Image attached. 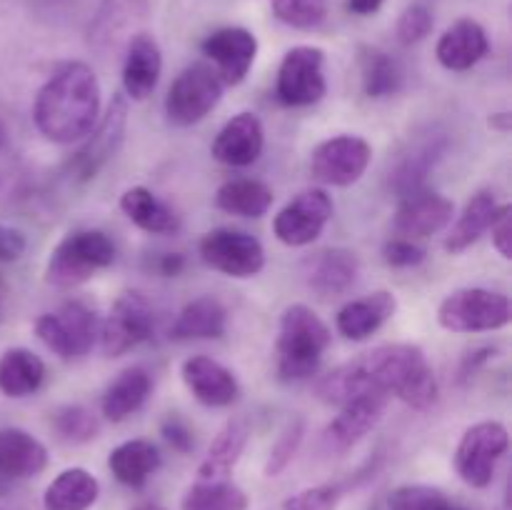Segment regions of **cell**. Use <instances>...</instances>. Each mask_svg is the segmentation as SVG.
I'll return each instance as SVG.
<instances>
[{
	"mask_svg": "<svg viewBox=\"0 0 512 510\" xmlns=\"http://www.w3.org/2000/svg\"><path fill=\"white\" fill-rule=\"evenodd\" d=\"M315 395L335 408L365 395H385L413 410H428L438 403L440 385L420 345L385 343L323 375Z\"/></svg>",
	"mask_w": 512,
	"mask_h": 510,
	"instance_id": "1",
	"label": "cell"
},
{
	"mask_svg": "<svg viewBox=\"0 0 512 510\" xmlns=\"http://www.w3.org/2000/svg\"><path fill=\"white\" fill-rule=\"evenodd\" d=\"M100 115V83L83 60L58 65L40 85L33 103V123L50 143L68 145L83 140Z\"/></svg>",
	"mask_w": 512,
	"mask_h": 510,
	"instance_id": "2",
	"label": "cell"
},
{
	"mask_svg": "<svg viewBox=\"0 0 512 510\" xmlns=\"http://www.w3.org/2000/svg\"><path fill=\"white\" fill-rule=\"evenodd\" d=\"M330 328L310 305L293 303L280 315L275 340V370L285 383H300L318 373L325 350L330 348Z\"/></svg>",
	"mask_w": 512,
	"mask_h": 510,
	"instance_id": "3",
	"label": "cell"
},
{
	"mask_svg": "<svg viewBox=\"0 0 512 510\" xmlns=\"http://www.w3.org/2000/svg\"><path fill=\"white\" fill-rule=\"evenodd\" d=\"M115 263V243L103 230L80 228L65 235L45 263V283L73 290Z\"/></svg>",
	"mask_w": 512,
	"mask_h": 510,
	"instance_id": "4",
	"label": "cell"
},
{
	"mask_svg": "<svg viewBox=\"0 0 512 510\" xmlns=\"http://www.w3.org/2000/svg\"><path fill=\"white\" fill-rule=\"evenodd\" d=\"M510 320V298L498 290L460 288L438 305V323L450 333H493L508 328Z\"/></svg>",
	"mask_w": 512,
	"mask_h": 510,
	"instance_id": "5",
	"label": "cell"
},
{
	"mask_svg": "<svg viewBox=\"0 0 512 510\" xmlns=\"http://www.w3.org/2000/svg\"><path fill=\"white\" fill-rule=\"evenodd\" d=\"M510 448V433L498 420L470 425L455 448V470L470 488H488Z\"/></svg>",
	"mask_w": 512,
	"mask_h": 510,
	"instance_id": "6",
	"label": "cell"
},
{
	"mask_svg": "<svg viewBox=\"0 0 512 510\" xmlns=\"http://www.w3.org/2000/svg\"><path fill=\"white\" fill-rule=\"evenodd\" d=\"M223 80L208 63H193L180 70L165 95V115L178 128H190L208 118L223 98Z\"/></svg>",
	"mask_w": 512,
	"mask_h": 510,
	"instance_id": "7",
	"label": "cell"
},
{
	"mask_svg": "<svg viewBox=\"0 0 512 510\" xmlns=\"http://www.w3.org/2000/svg\"><path fill=\"white\" fill-rule=\"evenodd\" d=\"M98 318L80 300H68L55 313H43L35 320V335L45 348L63 360L83 358L98 340Z\"/></svg>",
	"mask_w": 512,
	"mask_h": 510,
	"instance_id": "8",
	"label": "cell"
},
{
	"mask_svg": "<svg viewBox=\"0 0 512 510\" xmlns=\"http://www.w3.org/2000/svg\"><path fill=\"white\" fill-rule=\"evenodd\" d=\"M125 128H128V98L118 93L108 103L103 120L95 123V128L83 138V148L70 158L68 175L73 183H90L115 158L123 145Z\"/></svg>",
	"mask_w": 512,
	"mask_h": 510,
	"instance_id": "9",
	"label": "cell"
},
{
	"mask_svg": "<svg viewBox=\"0 0 512 510\" xmlns=\"http://www.w3.org/2000/svg\"><path fill=\"white\" fill-rule=\"evenodd\" d=\"M328 93L325 53L315 45H298L288 50L275 78V95L288 108H308Z\"/></svg>",
	"mask_w": 512,
	"mask_h": 510,
	"instance_id": "10",
	"label": "cell"
},
{
	"mask_svg": "<svg viewBox=\"0 0 512 510\" xmlns=\"http://www.w3.org/2000/svg\"><path fill=\"white\" fill-rule=\"evenodd\" d=\"M198 253L208 268L228 278H255L265 268V248L255 235L235 228H215L200 238Z\"/></svg>",
	"mask_w": 512,
	"mask_h": 510,
	"instance_id": "11",
	"label": "cell"
},
{
	"mask_svg": "<svg viewBox=\"0 0 512 510\" xmlns=\"http://www.w3.org/2000/svg\"><path fill=\"white\" fill-rule=\"evenodd\" d=\"M153 308L138 290H128L113 303L110 313L98 328L100 348L108 358H120L143 345L153 335Z\"/></svg>",
	"mask_w": 512,
	"mask_h": 510,
	"instance_id": "12",
	"label": "cell"
},
{
	"mask_svg": "<svg viewBox=\"0 0 512 510\" xmlns=\"http://www.w3.org/2000/svg\"><path fill=\"white\" fill-rule=\"evenodd\" d=\"M373 148L360 135H335L323 140L310 155V173L318 183L333 188L355 185L368 170Z\"/></svg>",
	"mask_w": 512,
	"mask_h": 510,
	"instance_id": "13",
	"label": "cell"
},
{
	"mask_svg": "<svg viewBox=\"0 0 512 510\" xmlns=\"http://www.w3.org/2000/svg\"><path fill=\"white\" fill-rule=\"evenodd\" d=\"M333 210V198L325 190H303L273 218L275 238L290 248H305L323 235Z\"/></svg>",
	"mask_w": 512,
	"mask_h": 510,
	"instance_id": "14",
	"label": "cell"
},
{
	"mask_svg": "<svg viewBox=\"0 0 512 510\" xmlns=\"http://www.w3.org/2000/svg\"><path fill=\"white\" fill-rule=\"evenodd\" d=\"M200 48L205 58L213 63V70L223 80V85L243 83L258 58V38L240 25L213 30Z\"/></svg>",
	"mask_w": 512,
	"mask_h": 510,
	"instance_id": "15",
	"label": "cell"
},
{
	"mask_svg": "<svg viewBox=\"0 0 512 510\" xmlns=\"http://www.w3.org/2000/svg\"><path fill=\"white\" fill-rule=\"evenodd\" d=\"M453 213V200L435 193V190L423 188L418 193H410L405 198H400L398 210H395L393 228L400 238L423 240L440 233L453 220Z\"/></svg>",
	"mask_w": 512,
	"mask_h": 510,
	"instance_id": "16",
	"label": "cell"
},
{
	"mask_svg": "<svg viewBox=\"0 0 512 510\" xmlns=\"http://www.w3.org/2000/svg\"><path fill=\"white\" fill-rule=\"evenodd\" d=\"M265 128L255 113H238L218 130L210 153L218 163L230 168H248L263 155Z\"/></svg>",
	"mask_w": 512,
	"mask_h": 510,
	"instance_id": "17",
	"label": "cell"
},
{
	"mask_svg": "<svg viewBox=\"0 0 512 510\" xmlns=\"http://www.w3.org/2000/svg\"><path fill=\"white\" fill-rule=\"evenodd\" d=\"M388 400L390 398H385V395H365V398L340 405L338 415L325 428V445L333 453H348V450H353L383 420Z\"/></svg>",
	"mask_w": 512,
	"mask_h": 510,
	"instance_id": "18",
	"label": "cell"
},
{
	"mask_svg": "<svg viewBox=\"0 0 512 510\" xmlns=\"http://www.w3.org/2000/svg\"><path fill=\"white\" fill-rule=\"evenodd\" d=\"M180 375L193 398L205 408H228L240 395V383L233 370L208 355H193L185 360Z\"/></svg>",
	"mask_w": 512,
	"mask_h": 510,
	"instance_id": "19",
	"label": "cell"
},
{
	"mask_svg": "<svg viewBox=\"0 0 512 510\" xmlns=\"http://www.w3.org/2000/svg\"><path fill=\"white\" fill-rule=\"evenodd\" d=\"M48 468V448L20 428L0 430V493Z\"/></svg>",
	"mask_w": 512,
	"mask_h": 510,
	"instance_id": "20",
	"label": "cell"
},
{
	"mask_svg": "<svg viewBox=\"0 0 512 510\" xmlns=\"http://www.w3.org/2000/svg\"><path fill=\"white\" fill-rule=\"evenodd\" d=\"M360 275V260L348 248H323L303 260V278L320 298L343 295Z\"/></svg>",
	"mask_w": 512,
	"mask_h": 510,
	"instance_id": "21",
	"label": "cell"
},
{
	"mask_svg": "<svg viewBox=\"0 0 512 510\" xmlns=\"http://www.w3.org/2000/svg\"><path fill=\"white\" fill-rule=\"evenodd\" d=\"M163 73V53L158 40L150 33H138L130 38L123 60V93L130 100H145L158 88Z\"/></svg>",
	"mask_w": 512,
	"mask_h": 510,
	"instance_id": "22",
	"label": "cell"
},
{
	"mask_svg": "<svg viewBox=\"0 0 512 510\" xmlns=\"http://www.w3.org/2000/svg\"><path fill=\"white\" fill-rule=\"evenodd\" d=\"M488 50L490 43L483 25L473 18H460L440 35L435 55L445 70L465 73V70L475 68L488 55Z\"/></svg>",
	"mask_w": 512,
	"mask_h": 510,
	"instance_id": "23",
	"label": "cell"
},
{
	"mask_svg": "<svg viewBox=\"0 0 512 510\" xmlns=\"http://www.w3.org/2000/svg\"><path fill=\"white\" fill-rule=\"evenodd\" d=\"M398 310V298L390 290H375L365 298L350 300L335 315V328L348 340H368Z\"/></svg>",
	"mask_w": 512,
	"mask_h": 510,
	"instance_id": "24",
	"label": "cell"
},
{
	"mask_svg": "<svg viewBox=\"0 0 512 510\" xmlns=\"http://www.w3.org/2000/svg\"><path fill=\"white\" fill-rule=\"evenodd\" d=\"M150 390H153V378L143 365H130L120 370L118 378L105 388L103 400H100L103 418L110 423H123L143 408L145 400L150 398Z\"/></svg>",
	"mask_w": 512,
	"mask_h": 510,
	"instance_id": "25",
	"label": "cell"
},
{
	"mask_svg": "<svg viewBox=\"0 0 512 510\" xmlns=\"http://www.w3.org/2000/svg\"><path fill=\"white\" fill-rule=\"evenodd\" d=\"M228 330V310L213 295H203L185 305L170 325V338L188 340H218Z\"/></svg>",
	"mask_w": 512,
	"mask_h": 510,
	"instance_id": "26",
	"label": "cell"
},
{
	"mask_svg": "<svg viewBox=\"0 0 512 510\" xmlns=\"http://www.w3.org/2000/svg\"><path fill=\"white\" fill-rule=\"evenodd\" d=\"M443 153V135H428V138L420 140L418 145H413V148L395 163V168L390 170V188L398 193V198H405V195L423 190L425 180L433 173L435 165L440 163Z\"/></svg>",
	"mask_w": 512,
	"mask_h": 510,
	"instance_id": "27",
	"label": "cell"
},
{
	"mask_svg": "<svg viewBox=\"0 0 512 510\" xmlns=\"http://www.w3.org/2000/svg\"><path fill=\"white\" fill-rule=\"evenodd\" d=\"M120 210L133 225L150 235L178 233L180 215L145 185H133L120 195Z\"/></svg>",
	"mask_w": 512,
	"mask_h": 510,
	"instance_id": "28",
	"label": "cell"
},
{
	"mask_svg": "<svg viewBox=\"0 0 512 510\" xmlns=\"http://www.w3.org/2000/svg\"><path fill=\"white\" fill-rule=\"evenodd\" d=\"M160 463H163V458H160L158 445L143 438L125 440L108 455L110 473L125 488H143L158 473Z\"/></svg>",
	"mask_w": 512,
	"mask_h": 510,
	"instance_id": "29",
	"label": "cell"
},
{
	"mask_svg": "<svg viewBox=\"0 0 512 510\" xmlns=\"http://www.w3.org/2000/svg\"><path fill=\"white\" fill-rule=\"evenodd\" d=\"M100 483L85 468H68L53 478L43 493L45 510H90L98 503Z\"/></svg>",
	"mask_w": 512,
	"mask_h": 510,
	"instance_id": "30",
	"label": "cell"
},
{
	"mask_svg": "<svg viewBox=\"0 0 512 510\" xmlns=\"http://www.w3.org/2000/svg\"><path fill=\"white\" fill-rule=\"evenodd\" d=\"M45 380V363L28 348H8L0 355V393L8 398H28Z\"/></svg>",
	"mask_w": 512,
	"mask_h": 510,
	"instance_id": "31",
	"label": "cell"
},
{
	"mask_svg": "<svg viewBox=\"0 0 512 510\" xmlns=\"http://www.w3.org/2000/svg\"><path fill=\"white\" fill-rule=\"evenodd\" d=\"M245 445H248V425L243 420H228L210 443L198 468V480H228Z\"/></svg>",
	"mask_w": 512,
	"mask_h": 510,
	"instance_id": "32",
	"label": "cell"
},
{
	"mask_svg": "<svg viewBox=\"0 0 512 510\" xmlns=\"http://www.w3.org/2000/svg\"><path fill=\"white\" fill-rule=\"evenodd\" d=\"M498 208H500L498 198H495L490 190H480V193H475L473 198L468 200L463 213H460L458 223L453 225V230H450L448 238H445L443 243L445 250L458 255L463 253V250H468L470 245L478 243V240L483 238V233H488Z\"/></svg>",
	"mask_w": 512,
	"mask_h": 510,
	"instance_id": "33",
	"label": "cell"
},
{
	"mask_svg": "<svg viewBox=\"0 0 512 510\" xmlns=\"http://www.w3.org/2000/svg\"><path fill=\"white\" fill-rule=\"evenodd\" d=\"M275 193L268 183L255 178L225 180L215 193V205L238 218H260L273 205Z\"/></svg>",
	"mask_w": 512,
	"mask_h": 510,
	"instance_id": "34",
	"label": "cell"
},
{
	"mask_svg": "<svg viewBox=\"0 0 512 510\" xmlns=\"http://www.w3.org/2000/svg\"><path fill=\"white\" fill-rule=\"evenodd\" d=\"M360 78H363V90L368 98L383 100L393 98L403 88V65L398 58L378 48H363L360 53Z\"/></svg>",
	"mask_w": 512,
	"mask_h": 510,
	"instance_id": "35",
	"label": "cell"
},
{
	"mask_svg": "<svg viewBox=\"0 0 512 510\" xmlns=\"http://www.w3.org/2000/svg\"><path fill=\"white\" fill-rule=\"evenodd\" d=\"M248 505V493L230 480H198L180 500L183 510H248Z\"/></svg>",
	"mask_w": 512,
	"mask_h": 510,
	"instance_id": "36",
	"label": "cell"
},
{
	"mask_svg": "<svg viewBox=\"0 0 512 510\" xmlns=\"http://www.w3.org/2000/svg\"><path fill=\"white\" fill-rule=\"evenodd\" d=\"M390 510H470L433 485H400L388 498Z\"/></svg>",
	"mask_w": 512,
	"mask_h": 510,
	"instance_id": "37",
	"label": "cell"
},
{
	"mask_svg": "<svg viewBox=\"0 0 512 510\" xmlns=\"http://www.w3.org/2000/svg\"><path fill=\"white\" fill-rule=\"evenodd\" d=\"M270 8L280 23L298 30H313L323 25L328 0H270Z\"/></svg>",
	"mask_w": 512,
	"mask_h": 510,
	"instance_id": "38",
	"label": "cell"
},
{
	"mask_svg": "<svg viewBox=\"0 0 512 510\" xmlns=\"http://www.w3.org/2000/svg\"><path fill=\"white\" fill-rule=\"evenodd\" d=\"M53 428L65 443H88L98 435V418L83 405H65L53 415Z\"/></svg>",
	"mask_w": 512,
	"mask_h": 510,
	"instance_id": "39",
	"label": "cell"
},
{
	"mask_svg": "<svg viewBox=\"0 0 512 510\" xmlns=\"http://www.w3.org/2000/svg\"><path fill=\"white\" fill-rule=\"evenodd\" d=\"M303 438H305V420L303 418L288 420L285 428L280 430L278 440L273 443V448H270L268 460H265V475H268V478H275V475H280L290 463H293L300 445H303Z\"/></svg>",
	"mask_w": 512,
	"mask_h": 510,
	"instance_id": "40",
	"label": "cell"
},
{
	"mask_svg": "<svg viewBox=\"0 0 512 510\" xmlns=\"http://www.w3.org/2000/svg\"><path fill=\"white\" fill-rule=\"evenodd\" d=\"M433 23L435 20H433V13H430V8L415 3L403 10V15L398 18V28H395V33H398V40L403 45H415L420 43V40L428 38L430 30H433Z\"/></svg>",
	"mask_w": 512,
	"mask_h": 510,
	"instance_id": "41",
	"label": "cell"
},
{
	"mask_svg": "<svg viewBox=\"0 0 512 510\" xmlns=\"http://www.w3.org/2000/svg\"><path fill=\"white\" fill-rule=\"evenodd\" d=\"M338 500L340 490L335 485H315V488H305L290 495L283 503V510H335Z\"/></svg>",
	"mask_w": 512,
	"mask_h": 510,
	"instance_id": "42",
	"label": "cell"
},
{
	"mask_svg": "<svg viewBox=\"0 0 512 510\" xmlns=\"http://www.w3.org/2000/svg\"><path fill=\"white\" fill-rule=\"evenodd\" d=\"M383 260L390 268H418L425 260V248L418 245V240L408 238H390L383 245Z\"/></svg>",
	"mask_w": 512,
	"mask_h": 510,
	"instance_id": "43",
	"label": "cell"
},
{
	"mask_svg": "<svg viewBox=\"0 0 512 510\" xmlns=\"http://www.w3.org/2000/svg\"><path fill=\"white\" fill-rule=\"evenodd\" d=\"M160 435L165 438V443L180 455L193 453L195 448V430L188 420L183 418L180 413H168L160 423Z\"/></svg>",
	"mask_w": 512,
	"mask_h": 510,
	"instance_id": "44",
	"label": "cell"
},
{
	"mask_svg": "<svg viewBox=\"0 0 512 510\" xmlns=\"http://www.w3.org/2000/svg\"><path fill=\"white\" fill-rule=\"evenodd\" d=\"M488 230H490V238H493L495 250H498L505 260H510L512 258V208L510 205H500Z\"/></svg>",
	"mask_w": 512,
	"mask_h": 510,
	"instance_id": "45",
	"label": "cell"
},
{
	"mask_svg": "<svg viewBox=\"0 0 512 510\" xmlns=\"http://www.w3.org/2000/svg\"><path fill=\"white\" fill-rule=\"evenodd\" d=\"M28 248L25 233L10 225H0V263H15Z\"/></svg>",
	"mask_w": 512,
	"mask_h": 510,
	"instance_id": "46",
	"label": "cell"
},
{
	"mask_svg": "<svg viewBox=\"0 0 512 510\" xmlns=\"http://www.w3.org/2000/svg\"><path fill=\"white\" fill-rule=\"evenodd\" d=\"M155 270H158L163 278H178L185 270V258L180 253H163L155 260Z\"/></svg>",
	"mask_w": 512,
	"mask_h": 510,
	"instance_id": "47",
	"label": "cell"
},
{
	"mask_svg": "<svg viewBox=\"0 0 512 510\" xmlns=\"http://www.w3.org/2000/svg\"><path fill=\"white\" fill-rule=\"evenodd\" d=\"M385 0H348V10L355 15H375Z\"/></svg>",
	"mask_w": 512,
	"mask_h": 510,
	"instance_id": "48",
	"label": "cell"
},
{
	"mask_svg": "<svg viewBox=\"0 0 512 510\" xmlns=\"http://www.w3.org/2000/svg\"><path fill=\"white\" fill-rule=\"evenodd\" d=\"M488 125H490V128H493V130H500V133H510V128H512V115H510V113H495V115H490Z\"/></svg>",
	"mask_w": 512,
	"mask_h": 510,
	"instance_id": "49",
	"label": "cell"
},
{
	"mask_svg": "<svg viewBox=\"0 0 512 510\" xmlns=\"http://www.w3.org/2000/svg\"><path fill=\"white\" fill-rule=\"evenodd\" d=\"M130 510H165L163 505H158V503H140V505H135V508H130Z\"/></svg>",
	"mask_w": 512,
	"mask_h": 510,
	"instance_id": "50",
	"label": "cell"
},
{
	"mask_svg": "<svg viewBox=\"0 0 512 510\" xmlns=\"http://www.w3.org/2000/svg\"><path fill=\"white\" fill-rule=\"evenodd\" d=\"M5 138H8V133H5L3 123H0V148H3V145H5Z\"/></svg>",
	"mask_w": 512,
	"mask_h": 510,
	"instance_id": "51",
	"label": "cell"
}]
</instances>
